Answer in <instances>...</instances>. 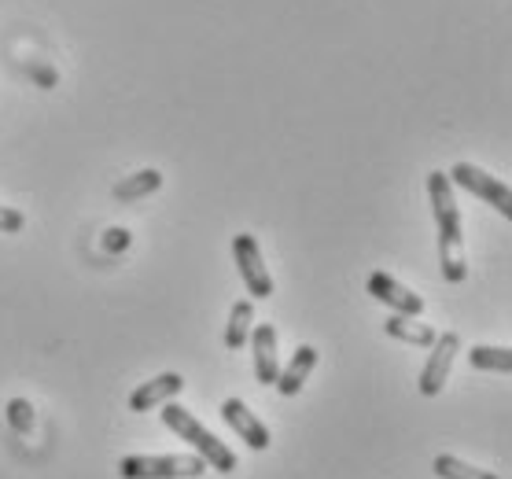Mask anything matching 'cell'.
Here are the masks:
<instances>
[{"instance_id": "1", "label": "cell", "mask_w": 512, "mask_h": 479, "mask_svg": "<svg viewBox=\"0 0 512 479\" xmlns=\"http://www.w3.org/2000/svg\"><path fill=\"white\" fill-rule=\"evenodd\" d=\"M428 199L431 214H435V229H439V273H443V281L461 284L468 277L465 222H461L454 185H450V177L443 170H431L428 174Z\"/></svg>"}, {"instance_id": "2", "label": "cell", "mask_w": 512, "mask_h": 479, "mask_svg": "<svg viewBox=\"0 0 512 479\" xmlns=\"http://www.w3.org/2000/svg\"><path fill=\"white\" fill-rule=\"evenodd\" d=\"M163 424L170 428V432H177V439H185V443L192 446L203 461H207V468L222 472V476L236 472V454L222 443V439H218V435L207 432V428L196 421V413H192V409L177 406L174 398H170V402H163Z\"/></svg>"}, {"instance_id": "3", "label": "cell", "mask_w": 512, "mask_h": 479, "mask_svg": "<svg viewBox=\"0 0 512 479\" xmlns=\"http://www.w3.org/2000/svg\"><path fill=\"white\" fill-rule=\"evenodd\" d=\"M207 472L199 454H129L118 465L122 479H199Z\"/></svg>"}, {"instance_id": "4", "label": "cell", "mask_w": 512, "mask_h": 479, "mask_svg": "<svg viewBox=\"0 0 512 479\" xmlns=\"http://www.w3.org/2000/svg\"><path fill=\"white\" fill-rule=\"evenodd\" d=\"M446 177H450V185L465 188V192L479 196L483 203H490L501 218H512V192H509V185H505L501 177L487 174L483 166H472V163H457Z\"/></svg>"}, {"instance_id": "5", "label": "cell", "mask_w": 512, "mask_h": 479, "mask_svg": "<svg viewBox=\"0 0 512 479\" xmlns=\"http://www.w3.org/2000/svg\"><path fill=\"white\" fill-rule=\"evenodd\" d=\"M457 354H461V336H457V332H443V336H435L428 362H424V369H420V376H417L420 395L424 398L443 395V387H446V380H450V369H454Z\"/></svg>"}, {"instance_id": "6", "label": "cell", "mask_w": 512, "mask_h": 479, "mask_svg": "<svg viewBox=\"0 0 512 479\" xmlns=\"http://www.w3.org/2000/svg\"><path fill=\"white\" fill-rule=\"evenodd\" d=\"M233 258L236 269H240V281H244L247 295L251 299H269L273 295V277L266 269V258L258 251V240L251 233H240L233 240Z\"/></svg>"}, {"instance_id": "7", "label": "cell", "mask_w": 512, "mask_h": 479, "mask_svg": "<svg viewBox=\"0 0 512 479\" xmlns=\"http://www.w3.org/2000/svg\"><path fill=\"white\" fill-rule=\"evenodd\" d=\"M369 295H373L376 303L391 306V314H406V317L424 314V299L417 292H409L406 284H398L395 277H387L384 269L369 277Z\"/></svg>"}, {"instance_id": "8", "label": "cell", "mask_w": 512, "mask_h": 479, "mask_svg": "<svg viewBox=\"0 0 512 479\" xmlns=\"http://www.w3.org/2000/svg\"><path fill=\"white\" fill-rule=\"evenodd\" d=\"M222 421L233 428L240 439H244L251 450H269V443H273V435H269V428L262 421H258L255 413L247 409L244 398H225L222 406Z\"/></svg>"}, {"instance_id": "9", "label": "cell", "mask_w": 512, "mask_h": 479, "mask_svg": "<svg viewBox=\"0 0 512 479\" xmlns=\"http://www.w3.org/2000/svg\"><path fill=\"white\" fill-rule=\"evenodd\" d=\"M251 354H255V380L262 387L277 384L280 373V354H277V328L273 325H255L251 328Z\"/></svg>"}, {"instance_id": "10", "label": "cell", "mask_w": 512, "mask_h": 479, "mask_svg": "<svg viewBox=\"0 0 512 479\" xmlns=\"http://www.w3.org/2000/svg\"><path fill=\"white\" fill-rule=\"evenodd\" d=\"M185 391V380H181V373H159L152 376L148 384H140L133 395H129V409L133 413H148V409L163 406V402H170V398H177Z\"/></svg>"}, {"instance_id": "11", "label": "cell", "mask_w": 512, "mask_h": 479, "mask_svg": "<svg viewBox=\"0 0 512 479\" xmlns=\"http://www.w3.org/2000/svg\"><path fill=\"white\" fill-rule=\"evenodd\" d=\"M314 369H317V351L310 347V343H303V347H295L291 362L277 373V384H273V387H277L280 395H288V398L299 395V391L306 387V376L314 373Z\"/></svg>"}, {"instance_id": "12", "label": "cell", "mask_w": 512, "mask_h": 479, "mask_svg": "<svg viewBox=\"0 0 512 479\" xmlns=\"http://www.w3.org/2000/svg\"><path fill=\"white\" fill-rule=\"evenodd\" d=\"M384 332L391 339H398V343H409V347H431L435 343V328L424 325L420 317H406V314H391L384 321Z\"/></svg>"}, {"instance_id": "13", "label": "cell", "mask_w": 512, "mask_h": 479, "mask_svg": "<svg viewBox=\"0 0 512 479\" xmlns=\"http://www.w3.org/2000/svg\"><path fill=\"white\" fill-rule=\"evenodd\" d=\"M251 328H255V303L251 299H240L229 310V325H225V347L229 351H244L247 339H251Z\"/></svg>"}, {"instance_id": "14", "label": "cell", "mask_w": 512, "mask_h": 479, "mask_svg": "<svg viewBox=\"0 0 512 479\" xmlns=\"http://www.w3.org/2000/svg\"><path fill=\"white\" fill-rule=\"evenodd\" d=\"M159 188H163V174H159V170H137V174H129L118 181L115 199L118 203H137V199L152 196Z\"/></svg>"}, {"instance_id": "15", "label": "cell", "mask_w": 512, "mask_h": 479, "mask_svg": "<svg viewBox=\"0 0 512 479\" xmlns=\"http://www.w3.org/2000/svg\"><path fill=\"white\" fill-rule=\"evenodd\" d=\"M468 362L472 369H483V373H512V351L509 347H472L468 351Z\"/></svg>"}, {"instance_id": "16", "label": "cell", "mask_w": 512, "mask_h": 479, "mask_svg": "<svg viewBox=\"0 0 512 479\" xmlns=\"http://www.w3.org/2000/svg\"><path fill=\"white\" fill-rule=\"evenodd\" d=\"M431 468H435L439 479H498L494 472H487V468L468 465V461H461V457H454V454H439Z\"/></svg>"}, {"instance_id": "17", "label": "cell", "mask_w": 512, "mask_h": 479, "mask_svg": "<svg viewBox=\"0 0 512 479\" xmlns=\"http://www.w3.org/2000/svg\"><path fill=\"white\" fill-rule=\"evenodd\" d=\"M8 424H12L19 435L34 432V406H30V398H12V402H8Z\"/></svg>"}, {"instance_id": "18", "label": "cell", "mask_w": 512, "mask_h": 479, "mask_svg": "<svg viewBox=\"0 0 512 479\" xmlns=\"http://www.w3.org/2000/svg\"><path fill=\"white\" fill-rule=\"evenodd\" d=\"M23 225H26L23 211H15V207H4V203H0V233H23Z\"/></svg>"}, {"instance_id": "19", "label": "cell", "mask_w": 512, "mask_h": 479, "mask_svg": "<svg viewBox=\"0 0 512 479\" xmlns=\"http://www.w3.org/2000/svg\"><path fill=\"white\" fill-rule=\"evenodd\" d=\"M104 247H107V251H122V247H129V233H126V229H111V233H107V240H104Z\"/></svg>"}]
</instances>
